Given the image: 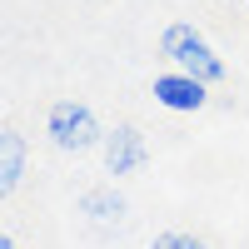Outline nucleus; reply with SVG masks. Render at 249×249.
<instances>
[{
  "mask_svg": "<svg viewBox=\"0 0 249 249\" xmlns=\"http://www.w3.org/2000/svg\"><path fill=\"white\" fill-rule=\"evenodd\" d=\"M50 140L60 144V150H90V144L100 140V124L85 105H75V100H60V105L50 110Z\"/></svg>",
  "mask_w": 249,
  "mask_h": 249,
  "instance_id": "2",
  "label": "nucleus"
},
{
  "mask_svg": "<svg viewBox=\"0 0 249 249\" xmlns=\"http://www.w3.org/2000/svg\"><path fill=\"white\" fill-rule=\"evenodd\" d=\"M20 164H25V144H20L15 130H5V135H0V190H5V195L20 184Z\"/></svg>",
  "mask_w": 249,
  "mask_h": 249,
  "instance_id": "5",
  "label": "nucleus"
},
{
  "mask_svg": "<svg viewBox=\"0 0 249 249\" xmlns=\"http://www.w3.org/2000/svg\"><path fill=\"white\" fill-rule=\"evenodd\" d=\"M0 249H15V239H10V234H0Z\"/></svg>",
  "mask_w": 249,
  "mask_h": 249,
  "instance_id": "7",
  "label": "nucleus"
},
{
  "mask_svg": "<svg viewBox=\"0 0 249 249\" xmlns=\"http://www.w3.org/2000/svg\"><path fill=\"white\" fill-rule=\"evenodd\" d=\"M160 50L179 65V75H195V80H224V60L210 50V40H204L195 25H170L164 30V40H160Z\"/></svg>",
  "mask_w": 249,
  "mask_h": 249,
  "instance_id": "1",
  "label": "nucleus"
},
{
  "mask_svg": "<svg viewBox=\"0 0 249 249\" xmlns=\"http://www.w3.org/2000/svg\"><path fill=\"white\" fill-rule=\"evenodd\" d=\"M105 160H110V175L140 170V164H144V135L130 130V124H120V130L110 135V144H105Z\"/></svg>",
  "mask_w": 249,
  "mask_h": 249,
  "instance_id": "4",
  "label": "nucleus"
},
{
  "mask_svg": "<svg viewBox=\"0 0 249 249\" xmlns=\"http://www.w3.org/2000/svg\"><path fill=\"white\" fill-rule=\"evenodd\" d=\"M150 249H204V244H199L195 234H160Z\"/></svg>",
  "mask_w": 249,
  "mask_h": 249,
  "instance_id": "6",
  "label": "nucleus"
},
{
  "mask_svg": "<svg viewBox=\"0 0 249 249\" xmlns=\"http://www.w3.org/2000/svg\"><path fill=\"white\" fill-rule=\"evenodd\" d=\"M155 100L164 110H199L204 105V80H195V75H160L155 80Z\"/></svg>",
  "mask_w": 249,
  "mask_h": 249,
  "instance_id": "3",
  "label": "nucleus"
}]
</instances>
